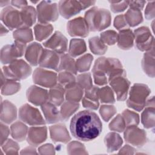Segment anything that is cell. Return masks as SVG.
Instances as JSON below:
<instances>
[{
  "label": "cell",
  "mask_w": 155,
  "mask_h": 155,
  "mask_svg": "<svg viewBox=\"0 0 155 155\" xmlns=\"http://www.w3.org/2000/svg\"><path fill=\"white\" fill-rule=\"evenodd\" d=\"M44 47L53 50L58 54H64L67 51L68 41L59 31H56L53 36L43 43Z\"/></svg>",
  "instance_id": "5bb4252c"
},
{
  "label": "cell",
  "mask_w": 155,
  "mask_h": 155,
  "mask_svg": "<svg viewBox=\"0 0 155 155\" xmlns=\"http://www.w3.org/2000/svg\"><path fill=\"white\" fill-rule=\"evenodd\" d=\"M83 95V88L78 84L73 83L65 87V97L67 101L78 102Z\"/></svg>",
  "instance_id": "4316f807"
},
{
  "label": "cell",
  "mask_w": 155,
  "mask_h": 155,
  "mask_svg": "<svg viewBox=\"0 0 155 155\" xmlns=\"http://www.w3.org/2000/svg\"><path fill=\"white\" fill-rule=\"evenodd\" d=\"M1 19L11 30L22 26L20 12L12 7H7L1 11Z\"/></svg>",
  "instance_id": "7c38bea8"
},
{
  "label": "cell",
  "mask_w": 155,
  "mask_h": 155,
  "mask_svg": "<svg viewBox=\"0 0 155 155\" xmlns=\"http://www.w3.org/2000/svg\"><path fill=\"white\" fill-rule=\"evenodd\" d=\"M10 133L9 128L7 126L1 124V145L6 141V139Z\"/></svg>",
  "instance_id": "11a10c76"
},
{
  "label": "cell",
  "mask_w": 155,
  "mask_h": 155,
  "mask_svg": "<svg viewBox=\"0 0 155 155\" xmlns=\"http://www.w3.org/2000/svg\"><path fill=\"white\" fill-rule=\"evenodd\" d=\"M89 45L91 51L96 54H102L107 50V46L97 36L89 39Z\"/></svg>",
  "instance_id": "f35d334b"
},
{
  "label": "cell",
  "mask_w": 155,
  "mask_h": 155,
  "mask_svg": "<svg viewBox=\"0 0 155 155\" xmlns=\"http://www.w3.org/2000/svg\"><path fill=\"white\" fill-rule=\"evenodd\" d=\"M117 35L114 30H108L101 34V39L105 44L113 45L117 41Z\"/></svg>",
  "instance_id": "ee69618b"
},
{
  "label": "cell",
  "mask_w": 155,
  "mask_h": 155,
  "mask_svg": "<svg viewBox=\"0 0 155 155\" xmlns=\"http://www.w3.org/2000/svg\"><path fill=\"white\" fill-rule=\"evenodd\" d=\"M150 93L149 88L140 84H134L131 88L127 105L138 111H141L146 104V99Z\"/></svg>",
  "instance_id": "5b68a950"
},
{
  "label": "cell",
  "mask_w": 155,
  "mask_h": 155,
  "mask_svg": "<svg viewBox=\"0 0 155 155\" xmlns=\"http://www.w3.org/2000/svg\"><path fill=\"white\" fill-rule=\"evenodd\" d=\"M104 141L108 152L118 150L122 143V138L119 134L114 133H110L106 135Z\"/></svg>",
  "instance_id": "f546056e"
},
{
  "label": "cell",
  "mask_w": 155,
  "mask_h": 155,
  "mask_svg": "<svg viewBox=\"0 0 155 155\" xmlns=\"http://www.w3.org/2000/svg\"><path fill=\"white\" fill-rule=\"evenodd\" d=\"M53 27L49 24H38L35 26L34 30L36 39L41 41L46 39L52 32Z\"/></svg>",
  "instance_id": "d6a6232c"
},
{
  "label": "cell",
  "mask_w": 155,
  "mask_h": 155,
  "mask_svg": "<svg viewBox=\"0 0 155 155\" xmlns=\"http://www.w3.org/2000/svg\"><path fill=\"white\" fill-rule=\"evenodd\" d=\"M77 83L82 88L85 90L90 89L93 87L91 74L89 73H86L78 75L77 77Z\"/></svg>",
  "instance_id": "bcb514c9"
},
{
  "label": "cell",
  "mask_w": 155,
  "mask_h": 155,
  "mask_svg": "<svg viewBox=\"0 0 155 155\" xmlns=\"http://www.w3.org/2000/svg\"><path fill=\"white\" fill-rule=\"evenodd\" d=\"M111 3V10L114 13L124 11L128 5V1H109Z\"/></svg>",
  "instance_id": "816d5d0a"
},
{
  "label": "cell",
  "mask_w": 155,
  "mask_h": 155,
  "mask_svg": "<svg viewBox=\"0 0 155 155\" xmlns=\"http://www.w3.org/2000/svg\"><path fill=\"white\" fill-rule=\"evenodd\" d=\"M108 81L116 93L117 101H124L130 86V82L125 78V72L112 76Z\"/></svg>",
  "instance_id": "8fae6325"
},
{
  "label": "cell",
  "mask_w": 155,
  "mask_h": 155,
  "mask_svg": "<svg viewBox=\"0 0 155 155\" xmlns=\"http://www.w3.org/2000/svg\"><path fill=\"white\" fill-rule=\"evenodd\" d=\"M20 119L30 125H45V122L39 111L28 104L22 105L19 112Z\"/></svg>",
  "instance_id": "30bf717a"
},
{
  "label": "cell",
  "mask_w": 155,
  "mask_h": 155,
  "mask_svg": "<svg viewBox=\"0 0 155 155\" xmlns=\"http://www.w3.org/2000/svg\"><path fill=\"white\" fill-rule=\"evenodd\" d=\"M145 1H128V5L131 8H134L139 10H142L144 6Z\"/></svg>",
  "instance_id": "6f0895ef"
},
{
  "label": "cell",
  "mask_w": 155,
  "mask_h": 155,
  "mask_svg": "<svg viewBox=\"0 0 155 155\" xmlns=\"http://www.w3.org/2000/svg\"><path fill=\"white\" fill-rule=\"evenodd\" d=\"M116 109L114 106L102 105L100 109V114L103 119L107 122L116 113Z\"/></svg>",
  "instance_id": "c3c4849f"
},
{
  "label": "cell",
  "mask_w": 155,
  "mask_h": 155,
  "mask_svg": "<svg viewBox=\"0 0 155 155\" xmlns=\"http://www.w3.org/2000/svg\"><path fill=\"white\" fill-rule=\"evenodd\" d=\"M79 105L78 102L66 101L64 102L61 107V119L62 120H67L71 115L79 108Z\"/></svg>",
  "instance_id": "836d02e7"
},
{
  "label": "cell",
  "mask_w": 155,
  "mask_h": 155,
  "mask_svg": "<svg viewBox=\"0 0 155 155\" xmlns=\"http://www.w3.org/2000/svg\"><path fill=\"white\" fill-rule=\"evenodd\" d=\"M1 147L6 154H18L19 150L18 144L12 139L5 141L4 144L2 145Z\"/></svg>",
  "instance_id": "681fc988"
},
{
  "label": "cell",
  "mask_w": 155,
  "mask_h": 155,
  "mask_svg": "<svg viewBox=\"0 0 155 155\" xmlns=\"http://www.w3.org/2000/svg\"><path fill=\"white\" fill-rule=\"evenodd\" d=\"M99 90L97 87H92L85 90V94L82 99L83 106L91 110H97L99 107Z\"/></svg>",
  "instance_id": "ffe728a7"
},
{
  "label": "cell",
  "mask_w": 155,
  "mask_h": 155,
  "mask_svg": "<svg viewBox=\"0 0 155 155\" xmlns=\"http://www.w3.org/2000/svg\"><path fill=\"white\" fill-rule=\"evenodd\" d=\"M86 51V45L84 40L80 39H71L69 47V54L76 57Z\"/></svg>",
  "instance_id": "8d00e7d4"
},
{
  "label": "cell",
  "mask_w": 155,
  "mask_h": 155,
  "mask_svg": "<svg viewBox=\"0 0 155 155\" xmlns=\"http://www.w3.org/2000/svg\"><path fill=\"white\" fill-rule=\"evenodd\" d=\"M41 109L48 124L56 123L60 120L61 115L55 105L48 101L41 105Z\"/></svg>",
  "instance_id": "44dd1931"
},
{
  "label": "cell",
  "mask_w": 155,
  "mask_h": 155,
  "mask_svg": "<svg viewBox=\"0 0 155 155\" xmlns=\"http://www.w3.org/2000/svg\"><path fill=\"white\" fill-rule=\"evenodd\" d=\"M50 131L51 138L54 142L67 143L71 139L64 125L59 124L51 126L50 127Z\"/></svg>",
  "instance_id": "603a6c76"
},
{
  "label": "cell",
  "mask_w": 155,
  "mask_h": 155,
  "mask_svg": "<svg viewBox=\"0 0 155 155\" xmlns=\"http://www.w3.org/2000/svg\"><path fill=\"white\" fill-rule=\"evenodd\" d=\"M126 128L131 126H136L139 124V118L137 114L130 110H126L122 113Z\"/></svg>",
  "instance_id": "b9f144b4"
},
{
  "label": "cell",
  "mask_w": 155,
  "mask_h": 155,
  "mask_svg": "<svg viewBox=\"0 0 155 155\" xmlns=\"http://www.w3.org/2000/svg\"><path fill=\"white\" fill-rule=\"evenodd\" d=\"M93 61V56L90 54H85L84 56L79 58L76 63L77 71L84 72L90 68L91 63Z\"/></svg>",
  "instance_id": "60d3db41"
},
{
  "label": "cell",
  "mask_w": 155,
  "mask_h": 155,
  "mask_svg": "<svg viewBox=\"0 0 155 155\" xmlns=\"http://www.w3.org/2000/svg\"><path fill=\"white\" fill-rule=\"evenodd\" d=\"M27 97L30 102L36 105H42L49 101L48 91L36 86H31L28 89Z\"/></svg>",
  "instance_id": "ac0fdd59"
},
{
  "label": "cell",
  "mask_w": 155,
  "mask_h": 155,
  "mask_svg": "<svg viewBox=\"0 0 155 155\" xmlns=\"http://www.w3.org/2000/svg\"><path fill=\"white\" fill-rule=\"evenodd\" d=\"M146 108L142 114V123L147 128L154 126V106L145 105Z\"/></svg>",
  "instance_id": "d590c367"
},
{
  "label": "cell",
  "mask_w": 155,
  "mask_h": 155,
  "mask_svg": "<svg viewBox=\"0 0 155 155\" xmlns=\"http://www.w3.org/2000/svg\"><path fill=\"white\" fill-rule=\"evenodd\" d=\"M12 4L18 8H21V9L27 5V1H12L11 2Z\"/></svg>",
  "instance_id": "680465c9"
},
{
  "label": "cell",
  "mask_w": 155,
  "mask_h": 155,
  "mask_svg": "<svg viewBox=\"0 0 155 155\" xmlns=\"http://www.w3.org/2000/svg\"><path fill=\"white\" fill-rule=\"evenodd\" d=\"M20 89V84L15 81L7 79L1 86V93L4 95H10L16 93Z\"/></svg>",
  "instance_id": "ab89813d"
},
{
  "label": "cell",
  "mask_w": 155,
  "mask_h": 155,
  "mask_svg": "<svg viewBox=\"0 0 155 155\" xmlns=\"http://www.w3.org/2000/svg\"><path fill=\"white\" fill-rule=\"evenodd\" d=\"M40 154H53L54 152V148L51 144H46L39 148Z\"/></svg>",
  "instance_id": "9f6ffc18"
},
{
  "label": "cell",
  "mask_w": 155,
  "mask_h": 155,
  "mask_svg": "<svg viewBox=\"0 0 155 155\" xmlns=\"http://www.w3.org/2000/svg\"><path fill=\"white\" fill-rule=\"evenodd\" d=\"M125 21L130 26L134 27L142 21V16L140 10L134 8H130L124 16Z\"/></svg>",
  "instance_id": "1f68e13d"
},
{
  "label": "cell",
  "mask_w": 155,
  "mask_h": 155,
  "mask_svg": "<svg viewBox=\"0 0 155 155\" xmlns=\"http://www.w3.org/2000/svg\"><path fill=\"white\" fill-rule=\"evenodd\" d=\"M102 123L94 112L84 110L78 113L71 119L70 131L76 139L89 141L96 138L102 131Z\"/></svg>",
  "instance_id": "6da1fadb"
},
{
  "label": "cell",
  "mask_w": 155,
  "mask_h": 155,
  "mask_svg": "<svg viewBox=\"0 0 155 155\" xmlns=\"http://www.w3.org/2000/svg\"><path fill=\"white\" fill-rule=\"evenodd\" d=\"M43 48L42 46L36 43L33 42L30 44L26 48L25 51V58L32 65H36L38 64V62L42 52Z\"/></svg>",
  "instance_id": "7402d4cb"
},
{
  "label": "cell",
  "mask_w": 155,
  "mask_h": 155,
  "mask_svg": "<svg viewBox=\"0 0 155 155\" xmlns=\"http://www.w3.org/2000/svg\"><path fill=\"white\" fill-rule=\"evenodd\" d=\"M33 79L35 83L39 85L51 88L56 85L58 78L56 73L38 68L33 73Z\"/></svg>",
  "instance_id": "4fadbf2b"
},
{
  "label": "cell",
  "mask_w": 155,
  "mask_h": 155,
  "mask_svg": "<svg viewBox=\"0 0 155 155\" xmlns=\"http://www.w3.org/2000/svg\"><path fill=\"white\" fill-rule=\"evenodd\" d=\"M26 49L25 43L15 41L11 45L4 46L1 51V61L4 64H10L18 58L21 57Z\"/></svg>",
  "instance_id": "ba28073f"
},
{
  "label": "cell",
  "mask_w": 155,
  "mask_h": 155,
  "mask_svg": "<svg viewBox=\"0 0 155 155\" xmlns=\"http://www.w3.org/2000/svg\"><path fill=\"white\" fill-rule=\"evenodd\" d=\"M114 25L117 30H121L127 25V23L123 15H119L115 18Z\"/></svg>",
  "instance_id": "f5cc1de1"
},
{
  "label": "cell",
  "mask_w": 155,
  "mask_h": 155,
  "mask_svg": "<svg viewBox=\"0 0 155 155\" xmlns=\"http://www.w3.org/2000/svg\"><path fill=\"white\" fill-rule=\"evenodd\" d=\"M94 3L95 1H61L58 5L59 11L63 17L68 19Z\"/></svg>",
  "instance_id": "8992f818"
},
{
  "label": "cell",
  "mask_w": 155,
  "mask_h": 155,
  "mask_svg": "<svg viewBox=\"0 0 155 155\" xmlns=\"http://www.w3.org/2000/svg\"><path fill=\"white\" fill-rule=\"evenodd\" d=\"M65 90L61 84L56 85L51 87L48 92L49 102L55 105L59 106L64 102Z\"/></svg>",
  "instance_id": "f1b7e54d"
},
{
  "label": "cell",
  "mask_w": 155,
  "mask_h": 155,
  "mask_svg": "<svg viewBox=\"0 0 155 155\" xmlns=\"http://www.w3.org/2000/svg\"><path fill=\"white\" fill-rule=\"evenodd\" d=\"M67 31L71 36L86 37L89 33V29L84 19L81 17L75 18L67 23Z\"/></svg>",
  "instance_id": "e0dca14e"
},
{
  "label": "cell",
  "mask_w": 155,
  "mask_h": 155,
  "mask_svg": "<svg viewBox=\"0 0 155 155\" xmlns=\"http://www.w3.org/2000/svg\"><path fill=\"white\" fill-rule=\"evenodd\" d=\"M99 98L102 102L114 103L115 101L111 89L109 87H104L99 90Z\"/></svg>",
  "instance_id": "7bdbcfd3"
},
{
  "label": "cell",
  "mask_w": 155,
  "mask_h": 155,
  "mask_svg": "<svg viewBox=\"0 0 155 155\" xmlns=\"http://www.w3.org/2000/svg\"><path fill=\"white\" fill-rule=\"evenodd\" d=\"M59 54L54 51L43 49L38 62V64L41 67L59 71Z\"/></svg>",
  "instance_id": "2e32d148"
},
{
  "label": "cell",
  "mask_w": 155,
  "mask_h": 155,
  "mask_svg": "<svg viewBox=\"0 0 155 155\" xmlns=\"http://www.w3.org/2000/svg\"><path fill=\"white\" fill-rule=\"evenodd\" d=\"M154 47L145 53L142 62V68L149 76H154Z\"/></svg>",
  "instance_id": "484cf974"
},
{
  "label": "cell",
  "mask_w": 155,
  "mask_h": 155,
  "mask_svg": "<svg viewBox=\"0 0 155 155\" xmlns=\"http://www.w3.org/2000/svg\"><path fill=\"white\" fill-rule=\"evenodd\" d=\"M124 138L127 142L133 145L141 147L146 142V133L136 126H131L126 128Z\"/></svg>",
  "instance_id": "9a60e30c"
},
{
  "label": "cell",
  "mask_w": 155,
  "mask_h": 155,
  "mask_svg": "<svg viewBox=\"0 0 155 155\" xmlns=\"http://www.w3.org/2000/svg\"><path fill=\"white\" fill-rule=\"evenodd\" d=\"M136 47L140 51H149L154 47V38L147 27H140L134 31Z\"/></svg>",
  "instance_id": "9c48e42d"
},
{
  "label": "cell",
  "mask_w": 155,
  "mask_h": 155,
  "mask_svg": "<svg viewBox=\"0 0 155 155\" xmlns=\"http://www.w3.org/2000/svg\"><path fill=\"white\" fill-rule=\"evenodd\" d=\"M134 149L132 147H130L129 145H127L125 147H124L122 148V150H120V151H119V154L121 153H126V154H133L134 153Z\"/></svg>",
  "instance_id": "91938a15"
},
{
  "label": "cell",
  "mask_w": 155,
  "mask_h": 155,
  "mask_svg": "<svg viewBox=\"0 0 155 155\" xmlns=\"http://www.w3.org/2000/svg\"><path fill=\"white\" fill-rule=\"evenodd\" d=\"M58 81L60 84L62 86L67 87L75 82V78L72 73L68 71L61 72L58 76Z\"/></svg>",
  "instance_id": "7dc6e473"
},
{
  "label": "cell",
  "mask_w": 155,
  "mask_h": 155,
  "mask_svg": "<svg viewBox=\"0 0 155 155\" xmlns=\"http://www.w3.org/2000/svg\"><path fill=\"white\" fill-rule=\"evenodd\" d=\"M2 71L7 79L19 81L27 78L31 74V68L24 61L16 59L12 62L9 65L4 67Z\"/></svg>",
  "instance_id": "277c9868"
},
{
  "label": "cell",
  "mask_w": 155,
  "mask_h": 155,
  "mask_svg": "<svg viewBox=\"0 0 155 155\" xmlns=\"http://www.w3.org/2000/svg\"><path fill=\"white\" fill-rule=\"evenodd\" d=\"M92 72L94 77V81L96 84L103 85L107 84V78L124 73L122 66L120 61L115 58H98L93 66Z\"/></svg>",
  "instance_id": "7a4b0ae2"
},
{
  "label": "cell",
  "mask_w": 155,
  "mask_h": 155,
  "mask_svg": "<svg viewBox=\"0 0 155 155\" xmlns=\"http://www.w3.org/2000/svg\"><path fill=\"white\" fill-rule=\"evenodd\" d=\"M10 3V1H0V4H1V7H3V6H4V5H8V4H9Z\"/></svg>",
  "instance_id": "6125c7cd"
},
{
  "label": "cell",
  "mask_w": 155,
  "mask_h": 155,
  "mask_svg": "<svg viewBox=\"0 0 155 155\" xmlns=\"http://www.w3.org/2000/svg\"><path fill=\"white\" fill-rule=\"evenodd\" d=\"M22 21V27H29L35 22L36 13L35 8L31 6H25L20 12Z\"/></svg>",
  "instance_id": "83f0119b"
},
{
  "label": "cell",
  "mask_w": 155,
  "mask_h": 155,
  "mask_svg": "<svg viewBox=\"0 0 155 155\" xmlns=\"http://www.w3.org/2000/svg\"><path fill=\"white\" fill-rule=\"evenodd\" d=\"M47 138V128L31 127L28 130L27 142L31 145L37 146L45 141Z\"/></svg>",
  "instance_id": "d6986e66"
},
{
  "label": "cell",
  "mask_w": 155,
  "mask_h": 155,
  "mask_svg": "<svg viewBox=\"0 0 155 155\" xmlns=\"http://www.w3.org/2000/svg\"><path fill=\"white\" fill-rule=\"evenodd\" d=\"M13 38L15 39V41L25 44L33 39L31 30L28 27L19 28L14 31Z\"/></svg>",
  "instance_id": "74e56055"
},
{
  "label": "cell",
  "mask_w": 155,
  "mask_h": 155,
  "mask_svg": "<svg viewBox=\"0 0 155 155\" xmlns=\"http://www.w3.org/2000/svg\"><path fill=\"white\" fill-rule=\"evenodd\" d=\"M134 39V34L130 29H122L117 35V45L122 49H129L133 45Z\"/></svg>",
  "instance_id": "cb8c5ba5"
},
{
  "label": "cell",
  "mask_w": 155,
  "mask_h": 155,
  "mask_svg": "<svg viewBox=\"0 0 155 155\" xmlns=\"http://www.w3.org/2000/svg\"><path fill=\"white\" fill-rule=\"evenodd\" d=\"M61 70H65L72 74H76V62L70 54H64L61 56L59 67V71Z\"/></svg>",
  "instance_id": "4dcf8cb0"
},
{
  "label": "cell",
  "mask_w": 155,
  "mask_h": 155,
  "mask_svg": "<svg viewBox=\"0 0 155 155\" xmlns=\"http://www.w3.org/2000/svg\"><path fill=\"white\" fill-rule=\"evenodd\" d=\"M16 117V108L14 105L7 101L1 104V119L2 122L10 124Z\"/></svg>",
  "instance_id": "d4e9b609"
},
{
  "label": "cell",
  "mask_w": 155,
  "mask_h": 155,
  "mask_svg": "<svg viewBox=\"0 0 155 155\" xmlns=\"http://www.w3.org/2000/svg\"><path fill=\"white\" fill-rule=\"evenodd\" d=\"M109 128L111 130L119 132L123 131L126 128L124 119L120 114H118L110 124Z\"/></svg>",
  "instance_id": "f6af8a7d"
},
{
  "label": "cell",
  "mask_w": 155,
  "mask_h": 155,
  "mask_svg": "<svg viewBox=\"0 0 155 155\" xmlns=\"http://www.w3.org/2000/svg\"><path fill=\"white\" fill-rule=\"evenodd\" d=\"M154 3H155L154 1L149 2L147 6L145 14V18L147 19L150 20V19H153L154 17Z\"/></svg>",
  "instance_id": "db71d44e"
},
{
  "label": "cell",
  "mask_w": 155,
  "mask_h": 155,
  "mask_svg": "<svg viewBox=\"0 0 155 155\" xmlns=\"http://www.w3.org/2000/svg\"><path fill=\"white\" fill-rule=\"evenodd\" d=\"M84 19L89 31H101L110 25L111 15L106 9L93 7L86 12Z\"/></svg>",
  "instance_id": "3957f363"
},
{
  "label": "cell",
  "mask_w": 155,
  "mask_h": 155,
  "mask_svg": "<svg viewBox=\"0 0 155 155\" xmlns=\"http://www.w3.org/2000/svg\"><path fill=\"white\" fill-rule=\"evenodd\" d=\"M12 136L18 141H22L26 136L27 127L21 122H16L11 126Z\"/></svg>",
  "instance_id": "e575fe53"
},
{
  "label": "cell",
  "mask_w": 155,
  "mask_h": 155,
  "mask_svg": "<svg viewBox=\"0 0 155 155\" xmlns=\"http://www.w3.org/2000/svg\"><path fill=\"white\" fill-rule=\"evenodd\" d=\"M1 36H2L3 35H5V34L8 32V30H7V29H6L5 27H4V26L2 25V24H1Z\"/></svg>",
  "instance_id": "94428289"
},
{
  "label": "cell",
  "mask_w": 155,
  "mask_h": 155,
  "mask_svg": "<svg viewBox=\"0 0 155 155\" xmlns=\"http://www.w3.org/2000/svg\"><path fill=\"white\" fill-rule=\"evenodd\" d=\"M38 21L42 24L55 21L58 16V7L56 3L51 1H42L37 6Z\"/></svg>",
  "instance_id": "52a82bcc"
},
{
  "label": "cell",
  "mask_w": 155,
  "mask_h": 155,
  "mask_svg": "<svg viewBox=\"0 0 155 155\" xmlns=\"http://www.w3.org/2000/svg\"><path fill=\"white\" fill-rule=\"evenodd\" d=\"M67 150L69 154H84L87 153L85 151V147L82 144L78 142H72L68 144Z\"/></svg>",
  "instance_id": "f907efd6"
}]
</instances>
